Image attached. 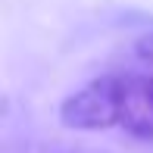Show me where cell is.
Instances as JSON below:
<instances>
[{"label": "cell", "instance_id": "1", "mask_svg": "<svg viewBox=\"0 0 153 153\" xmlns=\"http://www.w3.org/2000/svg\"><path fill=\"white\" fill-rule=\"evenodd\" d=\"M66 128L106 131L122 128L153 141V78L147 75H103L66 97L59 106Z\"/></svg>", "mask_w": 153, "mask_h": 153}, {"label": "cell", "instance_id": "2", "mask_svg": "<svg viewBox=\"0 0 153 153\" xmlns=\"http://www.w3.org/2000/svg\"><path fill=\"white\" fill-rule=\"evenodd\" d=\"M134 50H137V56H141V59L153 62V31H147V34H141V38H137Z\"/></svg>", "mask_w": 153, "mask_h": 153}]
</instances>
